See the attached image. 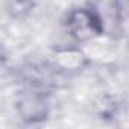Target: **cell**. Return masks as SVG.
Wrapping results in <instances>:
<instances>
[{"label":"cell","instance_id":"obj_1","mask_svg":"<svg viewBox=\"0 0 129 129\" xmlns=\"http://www.w3.org/2000/svg\"><path fill=\"white\" fill-rule=\"evenodd\" d=\"M64 29L75 44H85L105 34V20L91 5L72 8L64 17Z\"/></svg>","mask_w":129,"mask_h":129},{"label":"cell","instance_id":"obj_2","mask_svg":"<svg viewBox=\"0 0 129 129\" xmlns=\"http://www.w3.org/2000/svg\"><path fill=\"white\" fill-rule=\"evenodd\" d=\"M15 106L20 118L29 124L41 123L49 115V100L46 94L38 90H27L20 93Z\"/></svg>","mask_w":129,"mask_h":129}]
</instances>
